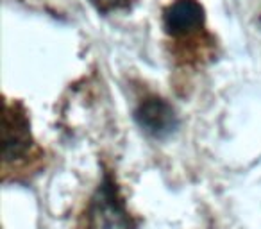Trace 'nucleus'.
<instances>
[{"label": "nucleus", "mask_w": 261, "mask_h": 229, "mask_svg": "<svg viewBox=\"0 0 261 229\" xmlns=\"http://www.w3.org/2000/svg\"><path fill=\"white\" fill-rule=\"evenodd\" d=\"M91 229H130V222L109 181L95 193L90 211Z\"/></svg>", "instance_id": "nucleus-1"}, {"label": "nucleus", "mask_w": 261, "mask_h": 229, "mask_svg": "<svg viewBox=\"0 0 261 229\" xmlns=\"http://www.w3.org/2000/svg\"><path fill=\"white\" fill-rule=\"evenodd\" d=\"M136 120L143 131L156 138H165L177 128V117L174 109L161 98L143 100L136 109Z\"/></svg>", "instance_id": "nucleus-2"}, {"label": "nucleus", "mask_w": 261, "mask_h": 229, "mask_svg": "<svg viewBox=\"0 0 261 229\" xmlns=\"http://www.w3.org/2000/svg\"><path fill=\"white\" fill-rule=\"evenodd\" d=\"M29 122L25 115L16 111L11 106H6L4 113V158L13 161L20 158L31 145Z\"/></svg>", "instance_id": "nucleus-3"}, {"label": "nucleus", "mask_w": 261, "mask_h": 229, "mask_svg": "<svg viewBox=\"0 0 261 229\" xmlns=\"http://www.w3.org/2000/svg\"><path fill=\"white\" fill-rule=\"evenodd\" d=\"M163 22L170 34H186L204 22V9L197 0H175L165 11Z\"/></svg>", "instance_id": "nucleus-4"}, {"label": "nucleus", "mask_w": 261, "mask_h": 229, "mask_svg": "<svg viewBox=\"0 0 261 229\" xmlns=\"http://www.w3.org/2000/svg\"><path fill=\"white\" fill-rule=\"evenodd\" d=\"M91 2L102 11H111V9H118L127 4V0H91Z\"/></svg>", "instance_id": "nucleus-5"}]
</instances>
